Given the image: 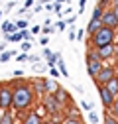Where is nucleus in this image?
Here are the masks:
<instances>
[{"label":"nucleus","mask_w":118,"mask_h":124,"mask_svg":"<svg viewBox=\"0 0 118 124\" xmlns=\"http://www.w3.org/2000/svg\"><path fill=\"white\" fill-rule=\"evenodd\" d=\"M10 87H12V108L18 112L28 110L34 104V97H36L32 83L30 81H12Z\"/></svg>","instance_id":"1"},{"label":"nucleus","mask_w":118,"mask_h":124,"mask_svg":"<svg viewBox=\"0 0 118 124\" xmlns=\"http://www.w3.org/2000/svg\"><path fill=\"white\" fill-rule=\"evenodd\" d=\"M114 39H116V30H110V28H104V26H102L96 34L91 36V47H93V49L104 47V45L114 43Z\"/></svg>","instance_id":"2"},{"label":"nucleus","mask_w":118,"mask_h":124,"mask_svg":"<svg viewBox=\"0 0 118 124\" xmlns=\"http://www.w3.org/2000/svg\"><path fill=\"white\" fill-rule=\"evenodd\" d=\"M85 61H87V73L91 75L93 79H95V77L100 73V69L104 67V65H102V61L96 57V53H95V49H93V47L87 51V57H85Z\"/></svg>","instance_id":"3"},{"label":"nucleus","mask_w":118,"mask_h":124,"mask_svg":"<svg viewBox=\"0 0 118 124\" xmlns=\"http://www.w3.org/2000/svg\"><path fill=\"white\" fill-rule=\"evenodd\" d=\"M0 108L2 110L12 108V87L10 85H0Z\"/></svg>","instance_id":"4"},{"label":"nucleus","mask_w":118,"mask_h":124,"mask_svg":"<svg viewBox=\"0 0 118 124\" xmlns=\"http://www.w3.org/2000/svg\"><path fill=\"white\" fill-rule=\"evenodd\" d=\"M116 77V69L114 67H110V65H106V67H102L100 69V73L95 77V81L98 83V85H106L108 81H112Z\"/></svg>","instance_id":"5"},{"label":"nucleus","mask_w":118,"mask_h":124,"mask_svg":"<svg viewBox=\"0 0 118 124\" xmlns=\"http://www.w3.org/2000/svg\"><path fill=\"white\" fill-rule=\"evenodd\" d=\"M98 97H100V102H102V106H104V108H108V110H110V108H112V104H114V97L110 95V91L104 87V85H98Z\"/></svg>","instance_id":"6"},{"label":"nucleus","mask_w":118,"mask_h":124,"mask_svg":"<svg viewBox=\"0 0 118 124\" xmlns=\"http://www.w3.org/2000/svg\"><path fill=\"white\" fill-rule=\"evenodd\" d=\"M43 104H45V108H47L51 114H59V110H61V102L57 101L55 95H45V99H43Z\"/></svg>","instance_id":"7"},{"label":"nucleus","mask_w":118,"mask_h":124,"mask_svg":"<svg viewBox=\"0 0 118 124\" xmlns=\"http://www.w3.org/2000/svg\"><path fill=\"white\" fill-rule=\"evenodd\" d=\"M95 53H96V57H98L100 61H104V59H112V57L116 55V45L110 43V45H104V47H98V49H95Z\"/></svg>","instance_id":"8"},{"label":"nucleus","mask_w":118,"mask_h":124,"mask_svg":"<svg viewBox=\"0 0 118 124\" xmlns=\"http://www.w3.org/2000/svg\"><path fill=\"white\" fill-rule=\"evenodd\" d=\"M100 22H102V26H104V28H110V30H116V28H118L114 10H104V16H102Z\"/></svg>","instance_id":"9"},{"label":"nucleus","mask_w":118,"mask_h":124,"mask_svg":"<svg viewBox=\"0 0 118 124\" xmlns=\"http://www.w3.org/2000/svg\"><path fill=\"white\" fill-rule=\"evenodd\" d=\"M43 118L37 114V112H28L22 116V124H41Z\"/></svg>","instance_id":"10"},{"label":"nucleus","mask_w":118,"mask_h":124,"mask_svg":"<svg viewBox=\"0 0 118 124\" xmlns=\"http://www.w3.org/2000/svg\"><path fill=\"white\" fill-rule=\"evenodd\" d=\"M16 122V116H14L12 110H2L0 114V124H14Z\"/></svg>","instance_id":"11"},{"label":"nucleus","mask_w":118,"mask_h":124,"mask_svg":"<svg viewBox=\"0 0 118 124\" xmlns=\"http://www.w3.org/2000/svg\"><path fill=\"white\" fill-rule=\"evenodd\" d=\"M100 28H102V22H100V20H91V22L87 24V34H88V36H93V34L98 32Z\"/></svg>","instance_id":"12"},{"label":"nucleus","mask_w":118,"mask_h":124,"mask_svg":"<svg viewBox=\"0 0 118 124\" xmlns=\"http://www.w3.org/2000/svg\"><path fill=\"white\" fill-rule=\"evenodd\" d=\"M55 97H57V101L61 102V104H63V102H71V97H69V93H67L63 87H59V89H57Z\"/></svg>","instance_id":"13"},{"label":"nucleus","mask_w":118,"mask_h":124,"mask_svg":"<svg viewBox=\"0 0 118 124\" xmlns=\"http://www.w3.org/2000/svg\"><path fill=\"white\" fill-rule=\"evenodd\" d=\"M108 91H110V95L114 97V99H118V77H114L112 81H108L106 85H104Z\"/></svg>","instance_id":"14"},{"label":"nucleus","mask_w":118,"mask_h":124,"mask_svg":"<svg viewBox=\"0 0 118 124\" xmlns=\"http://www.w3.org/2000/svg\"><path fill=\"white\" fill-rule=\"evenodd\" d=\"M32 87H34L36 93H39V95H47V93H45V79H36L32 83Z\"/></svg>","instance_id":"15"},{"label":"nucleus","mask_w":118,"mask_h":124,"mask_svg":"<svg viewBox=\"0 0 118 124\" xmlns=\"http://www.w3.org/2000/svg\"><path fill=\"white\" fill-rule=\"evenodd\" d=\"M18 30H16V26H14L12 22H4L2 24V34L4 36H12V34H16Z\"/></svg>","instance_id":"16"},{"label":"nucleus","mask_w":118,"mask_h":124,"mask_svg":"<svg viewBox=\"0 0 118 124\" xmlns=\"http://www.w3.org/2000/svg\"><path fill=\"white\" fill-rule=\"evenodd\" d=\"M102 16H104V6H95L93 8V16H91V20H102Z\"/></svg>","instance_id":"17"},{"label":"nucleus","mask_w":118,"mask_h":124,"mask_svg":"<svg viewBox=\"0 0 118 124\" xmlns=\"http://www.w3.org/2000/svg\"><path fill=\"white\" fill-rule=\"evenodd\" d=\"M63 124H83V122H81V116L79 114H67L63 118Z\"/></svg>","instance_id":"18"},{"label":"nucleus","mask_w":118,"mask_h":124,"mask_svg":"<svg viewBox=\"0 0 118 124\" xmlns=\"http://www.w3.org/2000/svg\"><path fill=\"white\" fill-rule=\"evenodd\" d=\"M57 67H59V73H61L63 77H69V71H67V67H65V61H63L61 57L57 59Z\"/></svg>","instance_id":"19"},{"label":"nucleus","mask_w":118,"mask_h":124,"mask_svg":"<svg viewBox=\"0 0 118 124\" xmlns=\"http://www.w3.org/2000/svg\"><path fill=\"white\" fill-rule=\"evenodd\" d=\"M14 26H16V30H18V32H22V30H28L30 22H28V20H18V22H14Z\"/></svg>","instance_id":"20"},{"label":"nucleus","mask_w":118,"mask_h":124,"mask_svg":"<svg viewBox=\"0 0 118 124\" xmlns=\"http://www.w3.org/2000/svg\"><path fill=\"white\" fill-rule=\"evenodd\" d=\"M12 55H14V51H2V53H0V61H2V63H6V61L12 59Z\"/></svg>","instance_id":"21"},{"label":"nucleus","mask_w":118,"mask_h":124,"mask_svg":"<svg viewBox=\"0 0 118 124\" xmlns=\"http://www.w3.org/2000/svg\"><path fill=\"white\" fill-rule=\"evenodd\" d=\"M20 38H22L24 41H30V39H32V32H30V30H22V32H20Z\"/></svg>","instance_id":"22"},{"label":"nucleus","mask_w":118,"mask_h":124,"mask_svg":"<svg viewBox=\"0 0 118 124\" xmlns=\"http://www.w3.org/2000/svg\"><path fill=\"white\" fill-rule=\"evenodd\" d=\"M104 124H118V120H116L110 112H106V114H104Z\"/></svg>","instance_id":"23"},{"label":"nucleus","mask_w":118,"mask_h":124,"mask_svg":"<svg viewBox=\"0 0 118 124\" xmlns=\"http://www.w3.org/2000/svg\"><path fill=\"white\" fill-rule=\"evenodd\" d=\"M6 41H22V38H20V32L12 34V36H6Z\"/></svg>","instance_id":"24"},{"label":"nucleus","mask_w":118,"mask_h":124,"mask_svg":"<svg viewBox=\"0 0 118 124\" xmlns=\"http://www.w3.org/2000/svg\"><path fill=\"white\" fill-rule=\"evenodd\" d=\"M110 114H112V116L118 120V99L114 101V104H112V108H110Z\"/></svg>","instance_id":"25"},{"label":"nucleus","mask_w":118,"mask_h":124,"mask_svg":"<svg viewBox=\"0 0 118 124\" xmlns=\"http://www.w3.org/2000/svg\"><path fill=\"white\" fill-rule=\"evenodd\" d=\"M88 120H91V124H98V116H96V112H88Z\"/></svg>","instance_id":"26"},{"label":"nucleus","mask_w":118,"mask_h":124,"mask_svg":"<svg viewBox=\"0 0 118 124\" xmlns=\"http://www.w3.org/2000/svg\"><path fill=\"white\" fill-rule=\"evenodd\" d=\"M16 61H20V63H24V61H30V55H28V53H20V55L16 57Z\"/></svg>","instance_id":"27"},{"label":"nucleus","mask_w":118,"mask_h":124,"mask_svg":"<svg viewBox=\"0 0 118 124\" xmlns=\"http://www.w3.org/2000/svg\"><path fill=\"white\" fill-rule=\"evenodd\" d=\"M49 73H51V77H59V75H61L59 69H55V67H49Z\"/></svg>","instance_id":"28"},{"label":"nucleus","mask_w":118,"mask_h":124,"mask_svg":"<svg viewBox=\"0 0 118 124\" xmlns=\"http://www.w3.org/2000/svg\"><path fill=\"white\" fill-rule=\"evenodd\" d=\"M85 4H87V0H79V6H81V8H79V14L85 12Z\"/></svg>","instance_id":"29"},{"label":"nucleus","mask_w":118,"mask_h":124,"mask_svg":"<svg viewBox=\"0 0 118 124\" xmlns=\"http://www.w3.org/2000/svg\"><path fill=\"white\" fill-rule=\"evenodd\" d=\"M41 32H43V34H51V32H55V30H53L51 26H45V28H41Z\"/></svg>","instance_id":"30"},{"label":"nucleus","mask_w":118,"mask_h":124,"mask_svg":"<svg viewBox=\"0 0 118 124\" xmlns=\"http://www.w3.org/2000/svg\"><path fill=\"white\" fill-rule=\"evenodd\" d=\"M83 108H85V110H88V112H91V110H93V102H83Z\"/></svg>","instance_id":"31"},{"label":"nucleus","mask_w":118,"mask_h":124,"mask_svg":"<svg viewBox=\"0 0 118 124\" xmlns=\"http://www.w3.org/2000/svg\"><path fill=\"white\" fill-rule=\"evenodd\" d=\"M67 28V22H57V30H65Z\"/></svg>","instance_id":"32"},{"label":"nucleus","mask_w":118,"mask_h":124,"mask_svg":"<svg viewBox=\"0 0 118 124\" xmlns=\"http://www.w3.org/2000/svg\"><path fill=\"white\" fill-rule=\"evenodd\" d=\"M22 49H24V53L30 49V41H24V43H22Z\"/></svg>","instance_id":"33"},{"label":"nucleus","mask_w":118,"mask_h":124,"mask_svg":"<svg viewBox=\"0 0 118 124\" xmlns=\"http://www.w3.org/2000/svg\"><path fill=\"white\" fill-rule=\"evenodd\" d=\"M47 41H49V38H41V39H39V43L43 45V47H45V45H47Z\"/></svg>","instance_id":"34"},{"label":"nucleus","mask_w":118,"mask_h":124,"mask_svg":"<svg viewBox=\"0 0 118 124\" xmlns=\"http://www.w3.org/2000/svg\"><path fill=\"white\" fill-rule=\"evenodd\" d=\"M41 32V28L39 26H36V28H32V34H39Z\"/></svg>","instance_id":"35"},{"label":"nucleus","mask_w":118,"mask_h":124,"mask_svg":"<svg viewBox=\"0 0 118 124\" xmlns=\"http://www.w3.org/2000/svg\"><path fill=\"white\" fill-rule=\"evenodd\" d=\"M69 39H77V34L75 32H69Z\"/></svg>","instance_id":"36"},{"label":"nucleus","mask_w":118,"mask_h":124,"mask_svg":"<svg viewBox=\"0 0 118 124\" xmlns=\"http://www.w3.org/2000/svg\"><path fill=\"white\" fill-rule=\"evenodd\" d=\"M106 2H110V0H98V6H104Z\"/></svg>","instance_id":"37"},{"label":"nucleus","mask_w":118,"mask_h":124,"mask_svg":"<svg viewBox=\"0 0 118 124\" xmlns=\"http://www.w3.org/2000/svg\"><path fill=\"white\" fill-rule=\"evenodd\" d=\"M32 4H34V0H26V8H30Z\"/></svg>","instance_id":"38"},{"label":"nucleus","mask_w":118,"mask_h":124,"mask_svg":"<svg viewBox=\"0 0 118 124\" xmlns=\"http://www.w3.org/2000/svg\"><path fill=\"white\" fill-rule=\"evenodd\" d=\"M114 10V14H116V22H118V8H112Z\"/></svg>","instance_id":"39"},{"label":"nucleus","mask_w":118,"mask_h":124,"mask_svg":"<svg viewBox=\"0 0 118 124\" xmlns=\"http://www.w3.org/2000/svg\"><path fill=\"white\" fill-rule=\"evenodd\" d=\"M41 124H53V122H51V120H43Z\"/></svg>","instance_id":"40"},{"label":"nucleus","mask_w":118,"mask_h":124,"mask_svg":"<svg viewBox=\"0 0 118 124\" xmlns=\"http://www.w3.org/2000/svg\"><path fill=\"white\" fill-rule=\"evenodd\" d=\"M112 2H114V8H118V0H112Z\"/></svg>","instance_id":"41"},{"label":"nucleus","mask_w":118,"mask_h":124,"mask_svg":"<svg viewBox=\"0 0 118 124\" xmlns=\"http://www.w3.org/2000/svg\"><path fill=\"white\" fill-rule=\"evenodd\" d=\"M55 2H59V4H61V2H63V0H55Z\"/></svg>","instance_id":"42"},{"label":"nucleus","mask_w":118,"mask_h":124,"mask_svg":"<svg viewBox=\"0 0 118 124\" xmlns=\"http://www.w3.org/2000/svg\"><path fill=\"white\" fill-rule=\"evenodd\" d=\"M0 20H2V14H0Z\"/></svg>","instance_id":"43"},{"label":"nucleus","mask_w":118,"mask_h":124,"mask_svg":"<svg viewBox=\"0 0 118 124\" xmlns=\"http://www.w3.org/2000/svg\"><path fill=\"white\" fill-rule=\"evenodd\" d=\"M0 49H2V47H0Z\"/></svg>","instance_id":"44"}]
</instances>
